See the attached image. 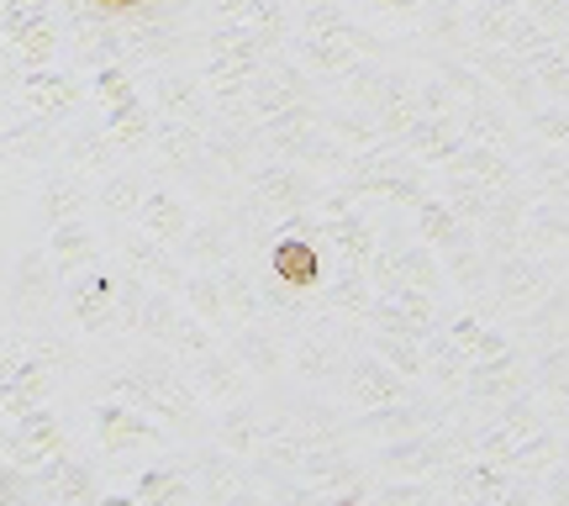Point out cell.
<instances>
[{"mask_svg":"<svg viewBox=\"0 0 569 506\" xmlns=\"http://www.w3.org/2000/svg\"><path fill=\"white\" fill-rule=\"evenodd\" d=\"M269 264H274V275H280L284 285H301V290H311V285L322 280V254L306 244V238H280L274 254H269Z\"/></svg>","mask_w":569,"mask_h":506,"instance_id":"6da1fadb","label":"cell"},{"mask_svg":"<svg viewBox=\"0 0 569 506\" xmlns=\"http://www.w3.org/2000/svg\"><path fill=\"white\" fill-rule=\"evenodd\" d=\"M106 11H132V6H142V0H101Z\"/></svg>","mask_w":569,"mask_h":506,"instance_id":"7a4b0ae2","label":"cell"},{"mask_svg":"<svg viewBox=\"0 0 569 506\" xmlns=\"http://www.w3.org/2000/svg\"><path fill=\"white\" fill-rule=\"evenodd\" d=\"M332 506H359V502H332Z\"/></svg>","mask_w":569,"mask_h":506,"instance_id":"3957f363","label":"cell"},{"mask_svg":"<svg viewBox=\"0 0 569 506\" xmlns=\"http://www.w3.org/2000/svg\"><path fill=\"white\" fill-rule=\"evenodd\" d=\"M390 6H411V0H390Z\"/></svg>","mask_w":569,"mask_h":506,"instance_id":"277c9868","label":"cell"}]
</instances>
